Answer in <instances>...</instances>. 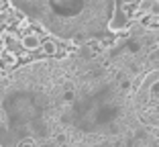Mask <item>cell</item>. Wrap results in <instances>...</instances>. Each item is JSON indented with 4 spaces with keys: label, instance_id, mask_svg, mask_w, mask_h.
I'll return each instance as SVG.
<instances>
[{
    "label": "cell",
    "instance_id": "1",
    "mask_svg": "<svg viewBox=\"0 0 159 147\" xmlns=\"http://www.w3.org/2000/svg\"><path fill=\"white\" fill-rule=\"evenodd\" d=\"M0 147H159V29L0 76Z\"/></svg>",
    "mask_w": 159,
    "mask_h": 147
},
{
    "label": "cell",
    "instance_id": "2",
    "mask_svg": "<svg viewBox=\"0 0 159 147\" xmlns=\"http://www.w3.org/2000/svg\"><path fill=\"white\" fill-rule=\"evenodd\" d=\"M8 4L53 37L78 45L108 41L135 25L122 14L120 0H8Z\"/></svg>",
    "mask_w": 159,
    "mask_h": 147
},
{
    "label": "cell",
    "instance_id": "3",
    "mask_svg": "<svg viewBox=\"0 0 159 147\" xmlns=\"http://www.w3.org/2000/svg\"><path fill=\"white\" fill-rule=\"evenodd\" d=\"M20 45H23V49H27V51H37V49L41 47V37H39L37 33H33V31H27V33H23V37H20Z\"/></svg>",
    "mask_w": 159,
    "mask_h": 147
},
{
    "label": "cell",
    "instance_id": "4",
    "mask_svg": "<svg viewBox=\"0 0 159 147\" xmlns=\"http://www.w3.org/2000/svg\"><path fill=\"white\" fill-rule=\"evenodd\" d=\"M19 66V57L14 55V53H10V51H0V67L4 71H12L14 67Z\"/></svg>",
    "mask_w": 159,
    "mask_h": 147
},
{
    "label": "cell",
    "instance_id": "5",
    "mask_svg": "<svg viewBox=\"0 0 159 147\" xmlns=\"http://www.w3.org/2000/svg\"><path fill=\"white\" fill-rule=\"evenodd\" d=\"M2 43H4L6 51L14 53V55L23 51V45H20V39H19V37H14V35H4V39H2Z\"/></svg>",
    "mask_w": 159,
    "mask_h": 147
},
{
    "label": "cell",
    "instance_id": "6",
    "mask_svg": "<svg viewBox=\"0 0 159 147\" xmlns=\"http://www.w3.org/2000/svg\"><path fill=\"white\" fill-rule=\"evenodd\" d=\"M39 49H43V53H45L47 57H55L57 43L53 41V39H45V41H41V47H39Z\"/></svg>",
    "mask_w": 159,
    "mask_h": 147
}]
</instances>
